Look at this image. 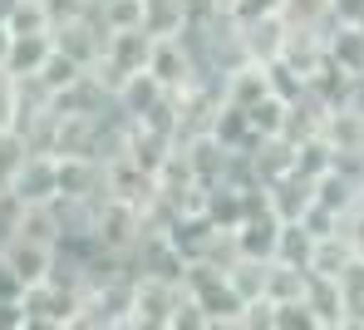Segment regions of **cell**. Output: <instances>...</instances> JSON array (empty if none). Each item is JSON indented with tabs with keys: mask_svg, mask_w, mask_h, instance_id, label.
I'll use <instances>...</instances> for the list:
<instances>
[{
	"mask_svg": "<svg viewBox=\"0 0 364 330\" xmlns=\"http://www.w3.org/2000/svg\"><path fill=\"white\" fill-rule=\"evenodd\" d=\"M148 55H153V35H143V30H119V35H109L104 60L94 65V74H99L109 89H119L128 74H143V69H148Z\"/></svg>",
	"mask_w": 364,
	"mask_h": 330,
	"instance_id": "cell-2",
	"label": "cell"
},
{
	"mask_svg": "<svg viewBox=\"0 0 364 330\" xmlns=\"http://www.w3.org/2000/svg\"><path fill=\"white\" fill-rule=\"evenodd\" d=\"M163 94H168V89H163L148 69H143V74H128L119 89H114V114H123L128 124H143V119L163 104Z\"/></svg>",
	"mask_w": 364,
	"mask_h": 330,
	"instance_id": "cell-10",
	"label": "cell"
},
{
	"mask_svg": "<svg viewBox=\"0 0 364 330\" xmlns=\"http://www.w3.org/2000/svg\"><path fill=\"white\" fill-rule=\"evenodd\" d=\"M207 326H212V316H207V311H202V306H197V301L182 291L178 311L168 316V330H207Z\"/></svg>",
	"mask_w": 364,
	"mask_h": 330,
	"instance_id": "cell-27",
	"label": "cell"
},
{
	"mask_svg": "<svg viewBox=\"0 0 364 330\" xmlns=\"http://www.w3.org/2000/svg\"><path fill=\"white\" fill-rule=\"evenodd\" d=\"M360 262V252H355V242H350V232L340 227V232H330V237H315V252H310V276H345L350 266Z\"/></svg>",
	"mask_w": 364,
	"mask_h": 330,
	"instance_id": "cell-13",
	"label": "cell"
},
{
	"mask_svg": "<svg viewBox=\"0 0 364 330\" xmlns=\"http://www.w3.org/2000/svg\"><path fill=\"white\" fill-rule=\"evenodd\" d=\"M266 84H271V94H276L281 104H296L305 94V74L296 65H286V60H271V65H266Z\"/></svg>",
	"mask_w": 364,
	"mask_h": 330,
	"instance_id": "cell-23",
	"label": "cell"
},
{
	"mask_svg": "<svg viewBox=\"0 0 364 330\" xmlns=\"http://www.w3.org/2000/svg\"><path fill=\"white\" fill-rule=\"evenodd\" d=\"M320 138L335 148V153H364V114L360 109H330L325 124H320Z\"/></svg>",
	"mask_w": 364,
	"mask_h": 330,
	"instance_id": "cell-15",
	"label": "cell"
},
{
	"mask_svg": "<svg viewBox=\"0 0 364 330\" xmlns=\"http://www.w3.org/2000/svg\"><path fill=\"white\" fill-rule=\"evenodd\" d=\"M109 330H128V326H109Z\"/></svg>",
	"mask_w": 364,
	"mask_h": 330,
	"instance_id": "cell-36",
	"label": "cell"
},
{
	"mask_svg": "<svg viewBox=\"0 0 364 330\" xmlns=\"http://www.w3.org/2000/svg\"><path fill=\"white\" fill-rule=\"evenodd\" d=\"M0 330H20V326H0Z\"/></svg>",
	"mask_w": 364,
	"mask_h": 330,
	"instance_id": "cell-35",
	"label": "cell"
},
{
	"mask_svg": "<svg viewBox=\"0 0 364 330\" xmlns=\"http://www.w3.org/2000/svg\"><path fill=\"white\" fill-rule=\"evenodd\" d=\"M301 301L310 306V311H315V321H320L325 330H335L340 321H345V316H350V311H355V306H350V291H345L335 276H310V281H305V296H301Z\"/></svg>",
	"mask_w": 364,
	"mask_h": 330,
	"instance_id": "cell-11",
	"label": "cell"
},
{
	"mask_svg": "<svg viewBox=\"0 0 364 330\" xmlns=\"http://www.w3.org/2000/svg\"><path fill=\"white\" fill-rule=\"evenodd\" d=\"M84 5H99V0H84Z\"/></svg>",
	"mask_w": 364,
	"mask_h": 330,
	"instance_id": "cell-37",
	"label": "cell"
},
{
	"mask_svg": "<svg viewBox=\"0 0 364 330\" xmlns=\"http://www.w3.org/2000/svg\"><path fill=\"white\" fill-rule=\"evenodd\" d=\"M207 330H242V316H212Z\"/></svg>",
	"mask_w": 364,
	"mask_h": 330,
	"instance_id": "cell-33",
	"label": "cell"
},
{
	"mask_svg": "<svg viewBox=\"0 0 364 330\" xmlns=\"http://www.w3.org/2000/svg\"><path fill=\"white\" fill-rule=\"evenodd\" d=\"M310 202H315V178H305L296 168L266 183V207H271L281 222H301L305 212H310Z\"/></svg>",
	"mask_w": 364,
	"mask_h": 330,
	"instance_id": "cell-8",
	"label": "cell"
},
{
	"mask_svg": "<svg viewBox=\"0 0 364 330\" xmlns=\"http://www.w3.org/2000/svg\"><path fill=\"white\" fill-rule=\"evenodd\" d=\"M281 227H286V222H281L271 207H261V212L242 217V227L232 232V247H237V257H251V262H276Z\"/></svg>",
	"mask_w": 364,
	"mask_h": 330,
	"instance_id": "cell-6",
	"label": "cell"
},
{
	"mask_svg": "<svg viewBox=\"0 0 364 330\" xmlns=\"http://www.w3.org/2000/svg\"><path fill=\"white\" fill-rule=\"evenodd\" d=\"M20 330H69L64 326V321H50V316H30V311H25V326Z\"/></svg>",
	"mask_w": 364,
	"mask_h": 330,
	"instance_id": "cell-32",
	"label": "cell"
},
{
	"mask_svg": "<svg viewBox=\"0 0 364 330\" xmlns=\"http://www.w3.org/2000/svg\"><path fill=\"white\" fill-rule=\"evenodd\" d=\"M148 74L168 89V94H182L202 79V69L192 60V50L182 45V35H168V40H153V55H148Z\"/></svg>",
	"mask_w": 364,
	"mask_h": 330,
	"instance_id": "cell-4",
	"label": "cell"
},
{
	"mask_svg": "<svg viewBox=\"0 0 364 330\" xmlns=\"http://www.w3.org/2000/svg\"><path fill=\"white\" fill-rule=\"evenodd\" d=\"M271 316H276V330H325L315 321V311L305 306V301H286V306H271Z\"/></svg>",
	"mask_w": 364,
	"mask_h": 330,
	"instance_id": "cell-26",
	"label": "cell"
},
{
	"mask_svg": "<svg viewBox=\"0 0 364 330\" xmlns=\"http://www.w3.org/2000/svg\"><path fill=\"white\" fill-rule=\"evenodd\" d=\"M0 242H5V237H0Z\"/></svg>",
	"mask_w": 364,
	"mask_h": 330,
	"instance_id": "cell-39",
	"label": "cell"
},
{
	"mask_svg": "<svg viewBox=\"0 0 364 330\" xmlns=\"http://www.w3.org/2000/svg\"><path fill=\"white\" fill-rule=\"evenodd\" d=\"M330 168H335V148H330L320 133H310V138L296 143V173H305V178H325Z\"/></svg>",
	"mask_w": 364,
	"mask_h": 330,
	"instance_id": "cell-21",
	"label": "cell"
},
{
	"mask_svg": "<svg viewBox=\"0 0 364 330\" xmlns=\"http://www.w3.org/2000/svg\"><path fill=\"white\" fill-rule=\"evenodd\" d=\"M50 40H55V50H60L64 60H74L79 69H94L99 60H104L109 30L99 25L94 10H79V15H69V20H60V25H50Z\"/></svg>",
	"mask_w": 364,
	"mask_h": 330,
	"instance_id": "cell-1",
	"label": "cell"
},
{
	"mask_svg": "<svg viewBox=\"0 0 364 330\" xmlns=\"http://www.w3.org/2000/svg\"><path fill=\"white\" fill-rule=\"evenodd\" d=\"M15 114H20V84L0 69V129H15Z\"/></svg>",
	"mask_w": 364,
	"mask_h": 330,
	"instance_id": "cell-28",
	"label": "cell"
},
{
	"mask_svg": "<svg viewBox=\"0 0 364 330\" xmlns=\"http://www.w3.org/2000/svg\"><path fill=\"white\" fill-rule=\"evenodd\" d=\"M325 60L345 69L350 79L364 74V25H330L325 30Z\"/></svg>",
	"mask_w": 364,
	"mask_h": 330,
	"instance_id": "cell-12",
	"label": "cell"
},
{
	"mask_svg": "<svg viewBox=\"0 0 364 330\" xmlns=\"http://www.w3.org/2000/svg\"><path fill=\"white\" fill-rule=\"evenodd\" d=\"M0 257L10 262V271L25 281V291L30 286H40V281H50V271L60 262V247H50V242H30V237H5L0 242Z\"/></svg>",
	"mask_w": 364,
	"mask_h": 330,
	"instance_id": "cell-5",
	"label": "cell"
},
{
	"mask_svg": "<svg viewBox=\"0 0 364 330\" xmlns=\"http://www.w3.org/2000/svg\"><path fill=\"white\" fill-rule=\"evenodd\" d=\"M187 30V0H143V35L168 40Z\"/></svg>",
	"mask_w": 364,
	"mask_h": 330,
	"instance_id": "cell-16",
	"label": "cell"
},
{
	"mask_svg": "<svg viewBox=\"0 0 364 330\" xmlns=\"http://www.w3.org/2000/svg\"><path fill=\"white\" fill-rule=\"evenodd\" d=\"M266 271H271V262L237 257V262L227 266V281H232V291H237L246 306H251V301H266Z\"/></svg>",
	"mask_w": 364,
	"mask_h": 330,
	"instance_id": "cell-19",
	"label": "cell"
},
{
	"mask_svg": "<svg viewBox=\"0 0 364 330\" xmlns=\"http://www.w3.org/2000/svg\"><path fill=\"white\" fill-rule=\"evenodd\" d=\"M212 138H217L222 148H232V153H246V148L256 143L246 109H232V104H222V109H217V119H212Z\"/></svg>",
	"mask_w": 364,
	"mask_h": 330,
	"instance_id": "cell-17",
	"label": "cell"
},
{
	"mask_svg": "<svg viewBox=\"0 0 364 330\" xmlns=\"http://www.w3.org/2000/svg\"><path fill=\"white\" fill-rule=\"evenodd\" d=\"M55 55V40H50V30H10V45H5V60L0 69L10 74V79H35L45 60Z\"/></svg>",
	"mask_w": 364,
	"mask_h": 330,
	"instance_id": "cell-7",
	"label": "cell"
},
{
	"mask_svg": "<svg viewBox=\"0 0 364 330\" xmlns=\"http://www.w3.org/2000/svg\"><path fill=\"white\" fill-rule=\"evenodd\" d=\"M261 15H281V0H232V20H261Z\"/></svg>",
	"mask_w": 364,
	"mask_h": 330,
	"instance_id": "cell-29",
	"label": "cell"
},
{
	"mask_svg": "<svg viewBox=\"0 0 364 330\" xmlns=\"http://www.w3.org/2000/svg\"><path fill=\"white\" fill-rule=\"evenodd\" d=\"M30 158V143L20 129H0V188H10V178L20 173V163Z\"/></svg>",
	"mask_w": 364,
	"mask_h": 330,
	"instance_id": "cell-25",
	"label": "cell"
},
{
	"mask_svg": "<svg viewBox=\"0 0 364 330\" xmlns=\"http://www.w3.org/2000/svg\"><path fill=\"white\" fill-rule=\"evenodd\" d=\"M0 202H5V188H0Z\"/></svg>",
	"mask_w": 364,
	"mask_h": 330,
	"instance_id": "cell-38",
	"label": "cell"
},
{
	"mask_svg": "<svg viewBox=\"0 0 364 330\" xmlns=\"http://www.w3.org/2000/svg\"><path fill=\"white\" fill-rule=\"evenodd\" d=\"M20 207H45V202H60V158L55 153H30L20 163V173L10 178L5 188Z\"/></svg>",
	"mask_w": 364,
	"mask_h": 330,
	"instance_id": "cell-3",
	"label": "cell"
},
{
	"mask_svg": "<svg viewBox=\"0 0 364 330\" xmlns=\"http://www.w3.org/2000/svg\"><path fill=\"white\" fill-rule=\"evenodd\" d=\"M237 25H242L246 60H256V65H271V60H281V55H286V35H291V25H286L281 15H261V20H237Z\"/></svg>",
	"mask_w": 364,
	"mask_h": 330,
	"instance_id": "cell-9",
	"label": "cell"
},
{
	"mask_svg": "<svg viewBox=\"0 0 364 330\" xmlns=\"http://www.w3.org/2000/svg\"><path fill=\"white\" fill-rule=\"evenodd\" d=\"M330 25H364V0H330Z\"/></svg>",
	"mask_w": 364,
	"mask_h": 330,
	"instance_id": "cell-30",
	"label": "cell"
},
{
	"mask_svg": "<svg viewBox=\"0 0 364 330\" xmlns=\"http://www.w3.org/2000/svg\"><path fill=\"white\" fill-rule=\"evenodd\" d=\"M246 119H251V133H256V138H281V124H286V104H281L276 94H266L261 104H251V109H246Z\"/></svg>",
	"mask_w": 364,
	"mask_h": 330,
	"instance_id": "cell-24",
	"label": "cell"
},
{
	"mask_svg": "<svg viewBox=\"0 0 364 330\" xmlns=\"http://www.w3.org/2000/svg\"><path fill=\"white\" fill-rule=\"evenodd\" d=\"M0 301H25V281L10 271L5 257H0Z\"/></svg>",
	"mask_w": 364,
	"mask_h": 330,
	"instance_id": "cell-31",
	"label": "cell"
},
{
	"mask_svg": "<svg viewBox=\"0 0 364 330\" xmlns=\"http://www.w3.org/2000/svg\"><path fill=\"white\" fill-rule=\"evenodd\" d=\"M305 281H310V271H305V266L271 262V271H266V301H271V306L301 301V296H305Z\"/></svg>",
	"mask_w": 364,
	"mask_h": 330,
	"instance_id": "cell-18",
	"label": "cell"
},
{
	"mask_svg": "<svg viewBox=\"0 0 364 330\" xmlns=\"http://www.w3.org/2000/svg\"><path fill=\"white\" fill-rule=\"evenodd\" d=\"M310 252H315V237L305 232L301 222H286V227H281V247H276V262H286V266H305V271H310Z\"/></svg>",
	"mask_w": 364,
	"mask_h": 330,
	"instance_id": "cell-22",
	"label": "cell"
},
{
	"mask_svg": "<svg viewBox=\"0 0 364 330\" xmlns=\"http://www.w3.org/2000/svg\"><path fill=\"white\" fill-rule=\"evenodd\" d=\"M94 15H99V25L109 30V35H119V30H143V0H99V5H89Z\"/></svg>",
	"mask_w": 364,
	"mask_h": 330,
	"instance_id": "cell-20",
	"label": "cell"
},
{
	"mask_svg": "<svg viewBox=\"0 0 364 330\" xmlns=\"http://www.w3.org/2000/svg\"><path fill=\"white\" fill-rule=\"evenodd\" d=\"M335 330H364V311H350V316H345Z\"/></svg>",
	"mask_w": 364,
	"mask_h": 330,
	"instance_id": "cell-34",
	"label": "cell"
},
{
	"mask_svg": "<svg viewBox=\"0 0 364 330\" xmlns=\"http://www.w3.org/2000/svg\"><path fill=\"white\" fill-rule=\"evenodd\" d=\"M266 94H271V84H266V65H256V60L237 65L227 79H222V104H232V109H251V104H261Z\"/></svg>",
	"mask_w": 364,
	"mask_h": 330,
	"instance_id": "cell-14",
	"label": "cell"
}]
</instances>
